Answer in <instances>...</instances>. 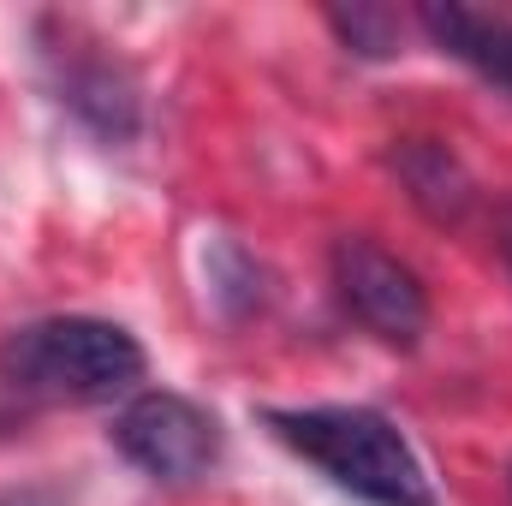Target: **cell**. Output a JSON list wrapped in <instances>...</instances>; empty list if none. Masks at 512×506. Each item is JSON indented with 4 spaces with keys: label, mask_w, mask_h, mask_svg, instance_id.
Segmentation results:
<instances>
[{
    "label": "cell",
    "mask_w": 512,
    "mask_h": 506,
    "mask_svg": "<svg viewBox=\"0 0 512 506\" xmlns=\"http://www.w3.org/2000/svg\"><path fill=\"white\" fill-rule=\"evenodd\" d=\"M262 423L310 459L328 483L370 506H441L417 447L370 405H304V411H262Z\"/></svg>",
    "instance_id": "cell-1"
},
{
    "label": "cell",
    "mask_w": 512,
    "mask_h": 506,
    "mask_svg": "<svg viewBox=\"0 0 512 506\" xmlns=\"http://www.w3.org/2000/svg\"><path fill=\"white\" fill-rule=\"evenodd\" d=\"M143 346L102 316H48L0 340V381L30 399H114L137 387Z\"/></svg>",
    "instance_id": "cell-2"
},
{
    "label": "cell",
    "mask_w": 512,
    "mask_h": 506,
    "mask_svg": "<svg viewBox=\"0 0 512 506\" xmlns=\"http://www.w3.org/2000/svg\"><path fill=\"white\" fill-rule=\"evenodd\" d=\"M114 447L155 483H197L221 459V423L185 393H137L114 417Z\"/></svg>",
    "instance_id": "cell-3"
},
{
    "label": "cell",
    "mask_w": 512,
    "mask_h": 506,
    "mask_svg": "<svg viewBox=\"0 0 512 506\" xmlns=\"http://www.w3.org/2000/svg\"><path fill=\"white\" fill-rule=\"evenodd\" d=\"M334 286H340V304L387 346H417L423 328H429V292L417 286V274L387 256L370 239H340L334 245Z\"/></svg>",
    "instance_id": "cell-4"
},
{
    "label": "cell",
    "mask_w": 512,
    "mask_h": 506,
    "mask_svg": "<svg viewBox=\"0 0 512 506\" xmlns=\"http://www.w3.org/2000/svg\"><path fill=\"white\" fill-rule=\"evenodd\" d=\"M417 24L429 30V42L453 60H465L477 78H489L495 90L512 96V18L507 12H477L459 0H435L417 12Z\"/></svg>",
    "instance_id": "cell-5"
},
{
    "label": "cell",
    "mask_w": 512,
    "mask_h": 506,
    "mask_svg": "<svg viewBox=\"0 0 512 506\" xmlns=\"http://www.w3.org/2000/svg\"><path fill=\"white\" fill-rule=\"evenodd\" d=\"M393 173H399L405 197H411L435 227H459V221L471 215L477 185H471L465 161H459L441 137H405V143L393 149Z\"/></svg>",
    "instance_id": "cell-6"
},
{
    "label": "cell",
    "mask_w": 512,
    "mask_h": 506,
    "mask_svg": "<svg viewBox=\"0 0 512 506\" xmlns=\"http://www.w3.org/2000/svg\"><path fill=\"white\" fill-rule=\"evenodd\" d=\"M60 102L102 137H131L137 131V90L114 60H72L60 72Z\"/></svg>",
    "instance_id": "cell-7"
},
{
    "label": "cell",
    "mask_w": 512,
    "mask_h": 506,
    "mask_svg": "<svg viewBox=\"0 0 512 506\" xmlns=\"http://www.w3.org/2000/svg\"><path fill=\"white\" fill-rule=\"evenodd\" d=\"M328 24H334V36H340L352 54H364V60H387V54L399 48V18H393L387 6H334Z\"/></svg>",
    "instance_id": "cell-8"
},
{
    "label": "cell",
    "mask_w": 512,
    "mask_h": 506,
    "mask_svg": "<svg viewBox=\"0 0 512 506\" xmlns=\"http://www.w3.org/2000/svg\"><path fill=\"white\" fill-rule=\"evenodd\" d=\"M501 256H507V268H512V209H507V221H501Z\"/></svg>",
    "instance_id": "cell-9"
}]
</instances>
